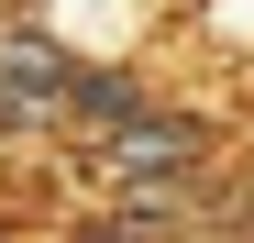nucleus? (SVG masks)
Segmentation results:
<instances>
[{"label":"nucleus","instance_id":"1","mask_svg":"<svg viewBox=\"0 0 254 243\" xmlns=\"http://www.w3.org/2000/svg\"><path fill=\"white\" fill-rule=\"evenodd\" d=\"M221 122L210 111H188V100H144L133 122H111V133H89V166H100V188H188V177H210L221 166Z\"/></svg>","mask_w":254,"mask_h":243},{"label":"nucleus","instance_id":"3","mask_svg":"<svg viewBox=\"0 0 254 243\" xmlns=\"http://www.w3.org/2000/svg\"><path fill=\"white\" fill-rule=\"evenodd\" d=\"M33 22H45L56 45H77V56H144L155 0H33Z\"/></svg>","mask_w":254,"mask_h":243},{"label":"nucleus","instance_id":"5","mask_svg":"<svg viewBox=\"0 0 254 243\" xmlns=\"http://www.w3.org/2000/svg\"><path fill=\"white\" fill-rule=\"evenodd\" d=\"M243 243H254V232H243Z\"/></svg>","mask_w":254,"mask_h":243},{"label":"nucleus","instance_id":"4","mask_svg":"<svg viewBox=\"0 0 254 243\" xmlns=\"http://www.w3.org/2000/svg\"><path fill=\"white\" fill-rule=\"evenodd\" d=\"M66 77H77V45H56L33 11H22V22H0V89H22L33 111L56 122V111H66Z\"/></svg>","mask_w":254,"mask_h":243},{"label":"nucleus","instance_id":"2","mask_svg":"<svg viewBox=\"0 0 254 243\" xmlns=\"http://www.w3.org/2000/svg\"><path fill=\"white\" fill-rule=\"evenodd\" d=\"M144 100H166L155 89V66L144 56H77V77H66V111H56V133H111V122H133Z\"/></svg>","mask_w":254,"mask_h":243}]
</instances>
